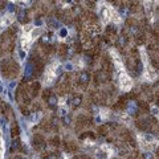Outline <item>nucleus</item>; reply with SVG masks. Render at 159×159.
<instances>
[{"mask_svg": "<svg viewBox=\"0 0 159 159\" xmlns=\"http://www.w3.org/2000/svg\"><path fill=\"white\" fill-rule=\"evenodd\" d=\"M0 68H1L3 76L7 78H12V77H15V76H17V73H19V65L10 59L3 60Z\"/></svg>", "mask_w": 159, "mask_h": 159, "instance_id": "nucleus-1", "label": "nucleus"}, {"mask_svg": "<svg viewBox=\"0 0 159 159\" xmlns=\"http://www.w3.org/2000/svg\"><path fill=\"white\" fill-rule=\"evenodd\" d=\"M13 44H15L13 34L11 33L10 31L4 32V33L0 36V56H1L4 52H11L13 48Z\"/></svg>", "mask_w": 159, "mask_h": 159, "instance_id": "nucleus-2", "label": "nucleus"}, {"mask_svg": "<svg viewBox=\"0 0 159 159\" xmlns=\"http://www.w3.org/2000/svg\"><path fill=\"white\" fill-rule=\"evenodd\" d=\"M89 81H90V74H89L86 70H82V72L80 73V76H78V84L81 85L82 87H86Z\"/></svg>", "mask_w": 159, "mask_h": 159, "instance_id": "nucleus-3", "label": "nucleus"}, {"mask_svg": "<svg viewBox=\"0 0 159 159\" xmlns=\"http://www.w3.org/2000/svg\"><path fill=\"white\" fill-rule=\"evenodd\" d=\"M81 102H82V96H80V94H74V96L70 97V100L68 101V103L72 106L73 109H77L78 106L81 105Z\"/></svg>", "mask_w": 159, "mask_h": 159, "instance_id": "nucleus-4", "label": "nucleus"}, {"mask_svg": "<svg viewBox=\"0 0 159 159\" xmlns=\"http://www.w3.org/2000/svg\"><path fill=\"white\" fill-rule=\"evenodd\" d=\"M33 146H34V149L43 150L44 147H45V139H44L41 135H34V138H33Z\"/></svg>", "mask_w": 159, "mask_h": 159, "instance_id": "nucleus-5", "label": "nucleus"}, {"mask_svg": "<svg viewBox=\"0 0 159 159\" xmlns=\"http://www.w3.org/2000/svg\"><path fill=\"white\" fill-rule=\"evenodd\" d=\"M126 110H127V113L130 114V116H137L138 114V106L137 103L134 102V101H130V102L127 103V107H126Z\"/></svg>", "mask_w": 159, "mask_h": 159, "instance_id": "nucleus-6", "label": "nucleus"}, {"mask_svg": "<svg viewBox=\"0 0 159 159\" xmlns=\"http://www.w3.org/2000/svg\"><path fill=\"white\" fill-rule=\"evenodd\" d=\"M47 103L50 109H56L57 107V97L54 96V94H50V96L47 98Z\"/></svg>", "mask_w": 159, "mask_h": 159, "instance_id": "nucleus-7", "label": "nucleus"}, {"mask_svg": "<svg viewBox=\"0 0 159 159\" xmlns=\"http://www.w3.org/2000/svg\"><path fill=\"white\" fill-rule=\"evenodd\" d=\"M17 20H19L21 24H25V23L28 21V17H27V12H25L24 10H21L19 12V15H17Z\"/></svg>", "mask_w": 159, "mask_h": 159, "instance_id": "nucleus-8", "label": "nucleus"}, {"mask_svg": "<svg viewBox=\"0 0 159 159\" xmlns=\"http://www.w3.org/2000/svg\"><path fill=\"white\" fill-rule=\"evenodd\" d=\"M20 146H21V143H20L19 139H13L12 145H11V153H15V151H19L20 150Z\"/></svg>", "mask_w": 159, "mask_h": 159, "instance_id": "nucleus-9", "label": "nucleus"}, {"mask_svg": "<svg viewBox=\"0 0 159 159\" xmlns=\"http://www.w3.org/2000/svg\"><path fill=\"white\" fill-rule=\"evenodd\" d=\"M119 78H121V84L123 85L125 87H129L131 85V82H130V78L127 77L126 74H121L119 76Z\"/></svg>", "mask_w": 159, "mask_h": 159, "instance_id": "nucleus-10", "label": "nucleus"}, {"mask_svg": "<svg viewBox=\"0 0 159 159\" xmlns=\"http://www.w3.org/2000/svg\"><path fill=\"white\" fill-rule=\"evenodd\" d=\"M17 135H19V126H17V123H13L11 127V137L17 138Z\"/></svg>", "mask_w": 159, "mask_h": 159, "instance_id": "nucleus-11", "label": "nucleus"}, {"mask_svg": "<svg viewBox=\"0 0 159 159\" xmlns=\"http://www.w3.org/2000/svg\"><path fill=\"white\" fill-rule=\"evenodd\" d=\"M127 44V37L126 36H121V37H118V47L119 48H123Z\"/></svg>", "mask_w": 159, "mask_h": 159, "instance_id": "nucleus-12", "label": "nucleus"}, {"mask_svg": "<svg viewBox=\"0 0 159 159\" xmlns=\"http://www.w3.org/2000/svg\"><path fill=\"white\" fill-rule=\"evenodd\" d=\"M39 87H40V85L39 84H33L32 85V87H31V96L32 97H36L37 96V93H39Z\"/></svg>", "mask_w": 159, "mask_h": 159, "instance_id": "nucleus-13", "label": "nucleus"}, {"mask_svg": "<svg viewBox=\"0 0 159 159\" xmlns=\"http://www.w3.org/2000/svg\"><path fill=\"white\" fill-rule=\"evenodd\" d=\"M142 158H143V159H154V156H153V154H151V153L146 151V153L142 154Z\"/></svg>", "mask_w": 159, "mask_h": 159, "instance_id": "nucleus-14", "label": "nucleus"}, {"mask_svg": "<svg viewBox=\"0 0 159 159\" xmlns=\"http://www.w3.org/2000/svg\"><path fill=\"white\" fill-rule=\"evenodd\" d=\"M43 159H59V155L57 154H54V153H52V154H48L45 158H43Z\"/></svg>", "mask_w": 159, "mask_h": 159, "instance_id": "nucleus-15", "label": "nucleus"}, {"mask_svg": "<svg viewBox=\"0 0 159 159\" xmlns=\"http://www.w3.org/2000/svg\"><path fill=\"white\" fill-rule=\"evenodd\" d=\"M73 11H74V13H76V15H78V13H81V7H80V6H74Z\"/></svg>", "mask_w": 159, "mask_h": 159, "instance_id": "nucleus-16", "label": "nucleus"}, {"mask_svg": "<svg viewBox=\"0 0 159 159\" xmlns=\"http://www.w3.org/2000/svg\"><path fill=\"white\" fill-rule=\"evenodd\" d=\"M74 159H90V158H87V156H84V155H82V156H76Z\"/></svg>", "mask_w": 159, "mask_h": 159, "instance_id": "nucleus-17", "label": "nucleus"}, {"mask_svg": "<svg viewBox=\"0 0 159 159\" xmlns=\"http://www.w3.org/2000/svg\"><path fill=\"white\" fill-rule=\"evenodd\" d=\"M60 34H61V36H65V34H66V31H65V29H63V31L60 32Z\"/></svg>", "mask_w": 159, "mask_h": 159, "instance_id": "nucleus-18", "label": "nucleus"}, {"mask_svg": "<svg viewBox=\"0 0 159 159\" xmlns=\"http://www.w3.org/2000/svg\"><path fill=\"white\" fill-rule=\"evenodd\" d=\"M16 159H25V158H23V156H16Z\"/></svg>", "mask_w": 159, "mask_h": 159, "instance_id": "nucleus-19", "label": "nucleus"}]
</instances>
